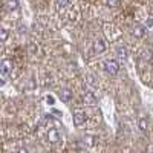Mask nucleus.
Instances as JSON below:
<instances>
[{
    "label": "nucleus",
    "mask_w": 153,
    "mask_h": 153,
    "mask_svg": "<svg viewBox=\"0 0 153 153\" xmlns=\"http://www.w3.org/2000/svg\"><path fill=\"white\" fill-rule=\"evenodd\" d=\"M139 129H141L143 132H146L147 130V127H149V120L146 118V117H143V118H139Z\"/></svg>",
    "instance_id": "nucleus-11"
},
{
    "label": "nucleus",
    "mask_w": 153,
    "mask_h": 153,
    "mask_svg": "<svg viewBox=\"0 0 153 153\" xmlns=\"http://www.w3.org/2000/svg\"><path fill=\"white\" fill-rule=\"evenodd\" d=\"M103 66H104V71L109 74V75H117L120 72V65L115 60H106L103 63Z\"/></svg>",
    "instance_id": "nucleus-1"
},
{
    "label": "nucleus",
    "mask_w": 153,
    "mask_h": 153,
    "mask_svg": "<svg viewBox=\"0 0 153 153\" xmlns=\"http://www.w3.org/2000/svg\"><path fill=\"white\" fill-rule=\"evenodd\" d=\"M83 100H84V103L89 104V106H95L97 104V97L91 92V91H86L83 94Z\"/></svg>",
    "instance_id": "nucleus-6"
},
{
    "label": "nucleus",
    "mask_w": 153,
    "mask_h": 153,
    "mask_svg": "<svg viewBox=\"0 0 153 153\" xmlns=\"http://www.w3.org/2000/svg\"><path fill=\"white\" fill-rule=\"evenodd\" d=\"M58 97H60V100L63 101V103H69V101L72 100V92H71V89H68V87L60 89Z\"/></svg>",
    "instance_id": "nucleus-5"
},
{
    "label": "nucleus",
    "mask_w": 153,
    "mask_h": 153,
    "mask_svg": "<svg viewBox=\"0 0 153 153\" xmlns=\"http://www.w3.org/2000/svg\"><path fill=\"white\" fill-rule=\"evenodd\" d=\"M86 121V113L81 109H75L74 110V124L75 126H83Z\"/></svg>",
    "instance_id": "nucleus-3"
},
{
    "label": "nucleus",
    "mask_w": 153,
    "mask_h": 153,
    "mask_svg": "<svg viewBox=\"0 0 153 153\" xmlns=\"http://www.w3.org/2000/svg\"><path fill=\"white\" fill-rule=\"evenodd\" d=\"M5 6H6L8 11H14V9L19 8V0H8V2L5 3Z\"/></svg>",
    "instance_id": "nucleus-10"
},
{
    "label": "nucleus",
    "mask_w": 153,
    "mask_h": 153,
    "mask_svg": "<svg viewBox=\"0 0 153 153\" xmlns=\"http://www.w3.org/2000/svg\"><path fill=\"white\" fill-rule=\"evenodd\" d=\"M6 38H8V29H2V32H0V40L2 42H6Z\"/></svg>",
    "instance_id": "nucleus-15"
},
{
    "label": "nucleus",
    "mask_w": 153,
    "mask_h": 153,
    "mask_svg": "<svg viewBox=\"0 0 153 153\" xmlns=\"http://www.w3.org/2000/svg\"><path fill=\"white\" fill-rule=\"evenodd\" d=\"M48 139L51 144H58L60 139H61V135H60V130L58 129H51L48 132Z\"/></svg>",
    "instance_id": "nucleus-4"
},
{
    "label": "nucleus",
    "mask_w": 153,
    "mask_h": 153,
    "mask_svg": "<svg viewBox=\"0 0 153 153\" xmlns=\"http://www.w3.org/2000/svg\"><path fill=\"white\" fill-rule=\"evenodd\" d=\"M141 60H144V61L152 60V51H149V49H143V51H141Z\"/></svg>",
    "instance_id": "nucleus-12"
},
{
    "label": "nucleus",
    "mask_w": 153,
    "mask_h": 153,
    "mask_svg": "<svg viewBox=\"0 0 153 153\" xmlns=\"http://www.w3.org/2000/svg\"><path fill=\"white\" fill-rule=\"evenodd\" d=\"M115 52H117V55L123 60L127 58V55H129V51H127L126 46H117V49H115Z\"/></svg>",
    "instance_id": "nucleus-8"
},
{
    "label": "nucleus",
    "mask_w": 153,
    "mask_h": 153,
    "mask_svg": "<svg viewBox=\"0 0 153 153\" xmlns=\"http://www.w3.org/2000/svg\"><path fill=\"white\" fill-rule=\"evenodd\" d=\"M46 101H48L49 104H54V98H52V97H48V98H46Z\"/></svg>",
    "instance_id": "nucleus-17"
},
{
    "label": "nucleus",
    "mask_w": 153,
    "mask_h": 153,
    "mask_svg": "<svg viewBox=\"0 0 153 153\" xmlns=\"http://www.w3.org/2000/svg\"><path fill=\"white\" fill-rule=\"evenodd\" d=\"M69 3H71V0H55V5L58 8H66Z\"/></svg>",
    "instance_id": "nucleus-13"
},
{
    "label": "nucleus",
    "mask_w": 153,
    "mask_h": 153,
    "mask_svg": "<svg viewBox=\"0 0 153 153\" xmlns=\"http://www.w3.org/2000/svg\"><path fill=\"white\" fill-rule=\"evenodd\" d=\"M12 71V61L11 60H3L2 63H0V74H2V84L6 81V78H8V75H9V72Z\"/></svg>",
    "instance_id": "nucleus-2"
},
{
    "label": "nucleus",
    "mask_w": 153,
    "mask_h": 153,
    "mask_svg": "<svg viewBox=\"0 0 153 153\" xmlns=\"http://www.w3.org/2000/svg\"><path fill=\"white\" fill-rule=\"evenodd\" d=\"M109 6H117V0H106Z\"/></svg>",
    "instance_id": "nucleus-16"
},
{
    "label": "nucleus",
    "mask_w": 153,
    "mask_h": 153,
    "mask_svg": "<svg viewBox=\"0 0 153 153\" xmlns=\"http://www.w3.org/2000/svg\"><path fill=\"white\" fill-rule=\"evenodd\" d=\"M87 83L91 84V86H94V87H97V86H98V83L95 81V76H94V75H91V74L87 75Z\"/></svg>",
    "instance_id": "nucleus-14"
},
{
    "label": "nucleus",
    "mask_w": 153,
    "mask_h": 153,
    "mask_svg": "<svg viewBox=\"0 0 153 153\" xmlns=\"http://www.w3.org/2000/svg\"><path fill=\"white\" fill-rule=\"evenodd\" d=\"M132 34H133L135 37H138V38H141V37L146 35V28H144V26H133Z\"/></svg>",
    "instance_id": "nucleus-9"
},
{
    "label": "nucleus",
    "mask_w": 153,
    "mask_h": 153,
    "mask_svg": "<svg viewBox=\"0 0 153 153\" xmlns=\"http://www.w3.org/2000/svg\"><path fill=\"white\" fill-rule=\"evenodd\" d=\"M106 51V42L103 40V38H98V40H95L94 43V52L95 54H101Z\"/></svg>",
    "instance_id": "nucleus-7"
}]
</instances>
